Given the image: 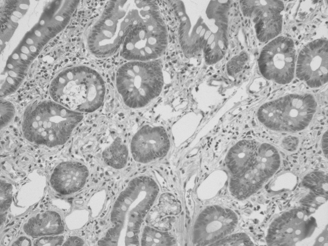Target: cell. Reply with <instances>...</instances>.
<instances>
[{"mask_svg": "<svg viewBox=\"0 0 328 246\" xmlns=\"http://www.w3.org/2000/svg\"><path fill=\"white\" fill-rule=\"evenodd\" d=\"M1 96L14 93L44 47L68 24L79 1H1Z\"/></svg>", "mask_w": 328, "mask_h": 246, "instance_id": "6da1fadb", "label": "cell"}, {"mask_svg": "<svg viewBox=\"0 0 328 246\" xmlns=\"http://www.w3.org/2000/svg\"><path fill=\"white\" fill-rule=\"evenodd\" d=\"M179 42L188 58L202 55L208 65L220 61L227 48L231 1H173Z\"/></svg>", "mask_w": 328, "mask_h": 246, "instance_id": "7a4b0ae2", "label": "cell"}, {"mask_svg": "<svg viewBox=\"0 0 328 246\" xmlns=\"http://www.w3.org/2000/svg\"><path fill=\"white\" fill-rule=\"evenodd\" d=\"M159 193L156 181L147 176L130 180L117 198L111 213L113 226L99 242L100 245H137L144 219Z\"/></svg>", "mask_w": 328, "mask_h": 246, "instance_id": "3957f363", "label": "cell"}, {"mask_svg": "<svg viewBox=\"0 0 328 246\" xmlns=\"http://www.w3.org/2000/svg\"><path fill=\"white\" fill-rule=\"evenodd\" d=\"M159 11L154 1H110L89 30L88 50L98 58L111 56L135 25Z\"/></svg>", "mask_w": 328, "mask_h": 246, "instance_id": "277c9868", "label": "cell"}, {"mask_svg": "<svg viewBox=\"0 0 328 246\" xmlns=\"http://www.w3.org/2000/svg\"><path fill=\"white\" fill-rule=\"evenodd\" d=\"M49 94L53 100L72 110L91 112L102 105L105 95L103 78L84 66L67 68L51 81Z\"/></svg>", "mask_w": 328, "mask_h": 246, "instance_id": "5b68a950", "label": "cell"}, {"mask_svg": "<svg viewBox=\"0 0 328 246\" xmlns=\"http://www.w3.org/2000/svg\"><path fill=\"white\" fill-rule=\"evenodd\" d=\"M82 115L53 100L41 101L24 114L22 132L31 143L48 147L60 145L68 140Z\"/></svg>", "mask_w": 328, "mask_h": 246, "instance_id": "8992f818", "label": "cell"}, {"mask_svg": "<svg viewBox=\"0 0 328 246\" xmlns=\"http://www.w3.org/2000/svg\"><path fill=\"white\" fill-rule=\"evenodd\" d=\"M116 85L125 105L143 107L156 98L163 84L162 67L158 60L130 61L116 74Z\"/></svg>", "mask_w": 328, "mask_h": 246, "instance_id": "52a82bcc", "label": "cell"}, {"mask_svg": "<svg viewBox=\"0 0 328 246\" xmlns=\"http://www.w3.org/2000/svg\"><path fill=\"white\" fill-rule=\"evenodd\" d=\"M316 110V102L312 95L291 94L263 104L257 116L270 129L295 132L308 126Z\"/></svg>", "mask_w": 328, "mask_h": 246, "instance_id": "ba28073f", "label": "cell"}, {"mask_svg": "<svg viewBox=\"0 0 328 246\" xmlns=\"http://www.w3.org/2000/svg\"><path fill=\"white\" fill-rule=\"evenodd\" d=\"M168 32L160 11L135 25L122 44L121 54L129 61L156 60L165 52Z\"/></svg>", "mask_w": 328, "mask_h": 246, "instance_id": "9c48e42d", "label": "cell"}, {"mask_svg": "<svg viewBox=\"0 0 328 246\" xmlns=\"http://www.w3.org/2000/svg\"><path fill=\"white\" fill-rule=\"evenodd\" d=\"M280 162L279 153L274 146L268 143L261 144L251 164L231 178V193L238 199L248 197L276 173Z\"/></svg>", "mask_w": 328, "mask_h": 246, "instance_id": "30bf717a", "label": "cell"}, {"mask_svg": "<svg viewBox=\"0 0 328 246\" xmlns=\"http://www.w3.org/2000/svg\"><path fill=\"white\" fill-rule=\"evenodd\" d=\"M295 61L296 50L293 41L281 36L263 48L258 62L264 77L279 84H286L293 78Z\"/></svg>", "mask_w": 328, "mask_h": 246, "instance_id": "8fae6325", "label": "cell"}, {"mask_svg": "<svg viewBox=\"0 0 328 246\" xmlns=\"http://www.w3.org/2000/svg\"><path fill=\"white\" fill-rule=\"evenodd\" d=\"M237 224V216L233 210L216 205L207 207L195 222L193 243L195 245H210L232 233Z\"/></svg>", "mask_w": 328, "mask_h": 246, "instance_id": "7c38bea8", "label": "cell"}, {"mask_svg": "<svg viewBox=\"0 0 328 246\" xmlns=\"http://www.w3.org/2000/svg\"><path fill=\"white\" fill-rule=\"evenodd\" d=\"M315 227L314 219L304 209L283 213L271 224L266 236L269 245H293L310 236Z\"/></svg>", "mask_w": 328, "mask_h": 246, "instance_id": "4fadbf2b", "label": "cell"}, {"mask_svg": "<svg viewBox=\"0 0 328 246\" xmlns=\"http://www.w3.org/2000/svg\"><path fill=\"white\" fill-rule=\"evenodd\" d=\"M243 14L251 18L258 39L268 41L278 35L282 26V11L283 3L281 1H241Z\"/></svg>", "mask_w": 328, "mask_h": 246, "instance_id": "5bb4252c", "label": "cell"}, {"mask_svg": "<svg viewBox=\"0 0 328 246\" xmlns=\"http://www.w3.org/2000/svg\"><path fill=\"white\" fill-rule=\"evenodd\" d=\"M297 77L311 87L327 82V41L315 40L300 51L297 63Z\"/></svg>", "mask_w": 328, "mask_h": 246, "instance_id": "9a60e30c", "label": "cell"}, {"mask_svg": "<svg viewBox=\"0 0 328 246\" xmlns=\"http://www.w3.org/2000/svg\"><path fill=\"white\" fill-rule=\"evenodd\" d=\"M170 145L169 136L163 128L145 125L133 136L130 150L136 161L147 163L165 156Z\"/></svg>", "mask_w": 328, "mask_h": 246, "instance_id": "2e32d148", "label": "cell"}, {"mask_svg": "<svg viewBox=\"0 0 328 246\" xmlns=\"http://www.w3.org/2000/svg\"><path fill=\"white\" fill-rule=\"evenodd\" d=\"M88 176L87 167L77 162H64L57 166L50 177L52 188L62 195H68L80 190Z\"/></svg>", "mask_w": 328, "mask_h": 246, "instance_id": "e0dca14e", "label": "cell"}, {"mask_svg": "<svg viewBox=\"0 0 328 246\" xmlns=\"http://www.w3.org/2000/svg\"><path fill=\"white\" fill-rule=\"evenodd\" d=\"M64 230L60 215L49 210L37 213L29 219L23 226L25 233L32 237L59 235Z\"/></svg>", "mask_w": 328, "mask_h": 246, "instance_id": "ac0fdd59", "label": "cell"}, {"mask_svg": "<svg viewBox=\"0 0 328 246\" xmlns=\"http://www.w3.org/2000/svg\"><path fill=\"white\" fill-rule=\"evenodd\" d=\"M258 147L253 140H243L234 145L226 158V164L229 171L237 175L245 170L255 157Z\"/></svg>", "mask_w": 328, "mask_h": 246, "instance_id": "d6986e66", "label": "cell"}, {"mask_svg": "<svg viewBox=\"0 0 328 246\" xmlns=\"http://www.w3.org/2000/svg\"><path fill=\"white\" fill-rule=\"evenodd\" d=\"M128 149L126 145L117 138L104 150L102 156L104 162L109 166L116 169L122 168L128 159Z\"/></svg>", "mask_w": 328, "mask_h": 246, "instance_id": "ffe728a7", "label": "cell"}, {"mask_svg": "<svg viewBox=\"0 0 328 246\" xmlns=\"http://www.w3.org/2000/svg\"><path fill=\"white\" fill-rule=\"evenodd\" d=\"M174 243V238L168 232L147 226L144 228L140 238L141 245H172Z\"/></svg>", "mask_w": 328, "mask_h": 246, "instance_id": "44dd1931", "label": "cell"}, {"mask_svg": "<svg viewBox=\"0 0 328 246\" xmlns=\"http://www.w3.org/2000/svg\"><path fill=\"white\" fill-rule=\"evenodd\" d=\"M210 245L233 246V245H254L250 238L245 233H240L227 235L217 240Z\"/></svg>", "mask_w": 328, "mask_h": 246, "instance_id": "7402d4cb", "label": "cell"}, {"mask_svg": "<svg viewBox=\"0 0 328 246\" xmlns=\"http://www.w3.org/2000/svg\"><path fill=\"white\" fill-rule=\"evenodd\" d=\"M327 175L321 171L313 172L307 175L303 179V183L306 186L320 191V188L327 186Z\"/></svg>", "mask_w": 328, "mask_h": 246, "instance_id": "603a6c76", "label": "cell"}, {"mask_svg": "<svg viewBox=\"0 0 328 246\" xmlns=\"http://www.w3.org/2000/svg\"><path fill=\"white\" fill-rule=\"evenodd\" d=\"M247 59L248 55L244 52L233 57L227 64L228 74L234 76L239 73L243 69Z\"/></svg>", "mask_w": 328, "mask_h": 246, "instance_id": "cb8c5ba5", "label": "cell"}, {"mask_svg": "<svg viewBox=\"0 0 328 246\" xmlns=\"http://www.w3.org/2000/svg\"><path fill=\"white\" fill-rule=\"evenodd\" d=\"M12 198V186L4 180L1 181V212L10 207Z\"/></svg>", "mask_w": 328, "mask_h": 246, "instance_id": "d4e9b609", "label": "cell"}, {"mask_svg": "<svg viewBox=\"0 0 328 246\" xmlns=\"http://www.w3.org/2000/svg\"><path fill=\"white\" fill-rule=\"evenodd\" d=\"M15 114L13 104L7 101H2L1 103V127H4L12 119Z\"/></svg>", "mask_w": 328, "mask_h": 246, "instance_id": "484cf974", "label": "cell"}, {"mask_svg": "<svg viewBox=\"0 0 328 246\" xmlns=\"http://www.w3.org/2000/svg\"><path fill=\"white\" fill-rule=\"evenodd\" d=\"M63 236L58 235L44 236L36 239L34 242L35 246H57L63 244Z\"/></svg>", "mask_w": 328, "mask_h": 246, "instance_id": "4316f807", "label": "cell"}, {"mask_svg": "<svg viewBox=\"0 0 328 246\" xmlns=\"http://www.w3.org/2000/svg\"><path fill=\"white\" fill-rule=\"evenodd\" d=\"M298 144V138L291 136L285 137L281 142L282 147L289 151H294L297 148Z\"/></svg>", "mask_w": 328, "mask_h": 246, "instance_id": "83f0119b", "label": "cell"}, {"mask_svg": "<svg viewBox=\"0 0 328 246\" xmlns=\"http://www.w3.org/2000/svg\"><path fill=\"white\" fill-rule=\"evenodd\" d=\"M160 204H162L165 208L174 213L178 210V205L177 202L169 196L165 197Z\"/></svg>", "mask_w": 328, "mask_h": 246, "instance_id": "f1b7e54d", "label": "cell"}, {"mask_svg": "<svg viewBox=\"0 0 328 246\" xmlns=\"http://www.w3.org/2000/svg\"><path fill=\"white\" fill-rule=\"evenodd\" d=\"M84 244L83 240L77 236H71L69 237L62 244L63 246H80Z\"/></svg>", "mask_w": 328, "mask_h": 246, "instance_id": "f546056e", "label": "cell"}, {"mask_svg": "<svg viewBox=\"0 0 328 246\" xmlns=\"http://www.w3.org/2000/svg\"><path fill=\"white\" fill-rule=\"evenodd\" d=\"M31 242L30 239L25 236H21L19 237L12 244V245H31Z\"/></svg>", "mask_w": 328, "mask_h": 246, "instance_id": "4dcf8cb0", "label": "cell"}, {"mask_svg": "<svg viewBox=\"0 0 328 246\" xmlns=\"http://www.w3.org/2000/svg\"><path fill=\"white\" fill-rule=\"evenodd\" d=\"M321 143L323 153L326 158H327V131L323 134Z\"/></svg>", "mask_w": 328, "mask_h": 246, "instance_id": "1f68e13d", "label": "cell"}, {"mask_svg": "<svg viewBox=\"0 0 328 246\" xmlns=\"http://www.w3.org/2000/svg\"><path fill=\"white\" fill-rule=\"evenodd\" d=\"M6 220L5 214L3 212L1 213V225H2Z\"/></svg>", "mask_w": 328, "mask_h": 246, "instance_id": "d6a6232c", "label": "cell"}]
</instances>
